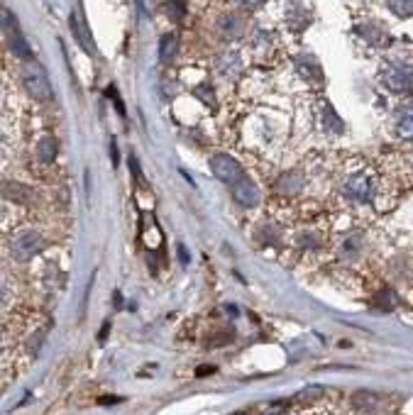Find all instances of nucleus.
Here are the masks:
<instances>
[{
  "instance_id": "dca6fc26",
  "label": "nucleus",
  "mask_w": 413,
  "mask_h": 415,
  "mask_svg": "<svg viewBox=\"0 0 413 415\" xmlns=\"http://www.w3.org/2000/svg\"><path fill=\"white\" fill-rule=\"evenodd\" d=\"M386 5L399 18H413V0H386Z\"/></svg>"
},
{
  "instance_id": "7ed1b4c3",
  "label": "nucleus",
  "mask_w": 413,
  "mask_h": 415,
  "mask_svg": "<svg viewBox=\"0 0 413 415\" xmlns=\"http://www.w3.org/2000/svg\"><path fill=\"white\" fill-rule=\"evenodd\" d=\"M210 172H213L222 184H230V186H235L237 181L245 179V172H242L240 162L232 159L230 154H215V157H210Z\"/></svg>"
},
{
  "instance_id": "1a4fd4ad",
  "label": "nucleus",
  "mask_w": 413,
  "mask_h": 415,
  "mask_svg": "<svg viewBox=\"0 0 413 415\" xmlns=\"http://www.w3.org/2000/svg\"><path fill=\"white\" fill-rule=\"evenodd\" d=\"M218 30L222 37H240L242 32H245V20L237 18V15H222L218 23Z\"/></svg>"
},
{
  "instance_id": "f03ea898",
  "label": "nucleus",
  "mask_w": 413,
  "mask_h": 415,
  "mask_svg": "<svg viewBox=\"0 0 413 415\" xmlns=\"http://www.w3.org/2000/svg\"><path fill=\"white\" fill-rule=\"evenodd\" d=\"M20 76H23V86L25 90L37 100H49L52 98V83L47 71L40 66L37 61H25L23 68H20Z\"/></svg>"
},
{
  "instance_id": "f3484780",
  "label": "nucleus",
  "mask_w": 413,
  "mask_h": 415,
  "mask_svg": "<svg viewBox=\"0 0 413 415\" xmlns=\"http://www.w3.org/2000/svg\"><path fill=\"white\" fill-rule=\"evenodd\" d=\"M237 3H240L242 8H257V5H262L264 0H237Z\"/></svg>"
},
{
  "instance_id": "4468645a",
  "label": "nucleus",
  "mask_w": 413,
  "mask_h": 415,
  "mask_svg": "<svg viewBox=\"0 0 413 415\" xmlns=\"http://www.w3.org/2000/svg\"><path fill=\"white\" fill-rule=\"evenodd\" d=\"M174 54H176V35H164L162 42H159V59L162 61H172Z\"/></svg>"
},
{
  "instance_id": "a211bd4d",
  "label": "nucleus",
  "mask_w": 413,
  "mask_h": 415,
  "mask_svg": "<svg viewBox=\"0 0 413 415\" xmlns=\"http://www.w3.org/2000/svg\"><path fill=\"white\" fill-rule=\"evenodd\" d=\"M179 254H181V262L186 264V262H188V254H186V249H184V247H179Z\"/></svg>"
},
{
  "instance_id": "6e6552de",
  "label": "nucleus",
  "mask_w": 413,
  "mask_h": 415,
  "mask_svg": "<svg viewBox=\"0 0 413 415\" xmlns=\"http://www.w3.org/2000/svg\"><path fill=\"white\" fill-rule=\"evenodd\" d=\"M218 71L225 78H235L242 71V56L237 52H222L218 59Z\"/></svg>"
},
{
  "instance_id": "f257e3e1",
  "label": "nucleus",
  "mask_w": 413,
  "mask_h": 415,
  "mask_svg": "<svg viewBox=\"0 0 413 415\" xmlns=\"http://www.w3.org/2000/svg\"><path fill=\"white\" fill-rule=\"evenodd\" d=\"M381 83L396 95L413 93V61L394 59L381 66Z\"/></svg>"
},
{
  "instance_id": "39448f33",
  "label": "nucleus",
  "mask_w": 413,
  "mask_h": 415,
  "mask_svg": "<svg viewBox=\"0 0 413 415\" xmlns=\"http://www.w3.org/2000/svg\"><path fill=\"white\" fill-rule=\"evenodd\" d=\"M42 249V237L35 230H23L13 237V254L18 259H30Z\"/></svg>"
},
{
  "instance_id": "ddd939ff",
  "label": "nucleus",
  "mask_w": 413,
  "mask_h": 415,
  "mask_svg": "<svg viewBox=\"0 0 413 415\" xmlns=\"http://www.w3.org/2000/svg\"><path fill=\"white\" fill-rule=\"evenodd\" d=\"M8 35H10V44H13V52H15V54L23 56V59H30V44L25 42V37L20 35L18 25H15V28L10 30Z\"/></svg>"
},
{
  "instance_id": "0eeeda50",
  "label": "nucleus",
  "mask_w": 413,
  "mask_h": 415,
  "mask_svg": "<svg viewBox=\"0 0 413 415\" xmlns=\"http://www.w3.org/2000/svg\"><path fill=\"white\" fill-rule=\"evenodd\" d=\"M394 130L401 140H413V103H404L394 115Z\"/></svg>"
},
{
  "instance_id": "9d476101",
  "label": "nucleus",
  "mask_w": 413,
  "mask_h": 415,
  "mask_svg": "<svg viewBox=\"0 0 413 415\" xmlns=\"http://www.w3.org/2000/svg\"><path fill=\"white\" fill-rule=\"evenodd\" d=\"M71 30H73V35H76V40L81 42L83 49H86L88 54H93L95 47H93V42L88 40V30H86V25H83L81 20L76 18V15H71Z\"/></svg>"
},
{
  "instance_id": "9b49d317",
  "label": "nucleus",
  "mask_w": 413,
  "mask_h": 415,
  "mask_svg": "<svg viewBox=\"0 0 413 415\" xmlns=\"http://www.w3.org/2000/svg\"><path fill=\"white\" fill-rule=\"evenodd\" d=\"M301 186H304V176H301L299 172H294V174H284V176L279 179L277 188L282 191V193H296Z\"/></svg>"
},
{
  "instance_id": "f8f14e48",
  "label": "nucleus",
  "mask_w": 413,
  "mask_h": 415,
  "mask_svg": "<svg viewBox=\"0 0 413 415\" xmlns=\"http://www.w3.org/2000/svg\"><path fill=\"white\" fill-rule=\"evenodd\" d=\"M323 125H325V130H330L333 135H340V132L345 130V122L337 118V113L330 108V105L323 108Z\"/></svg>"
},
{
  "instance_id": "2eb2a0df",
  "label": "nucleus",
  "mask_w": 413,
  "mask_h": 415,
  "mask_svg": "<svg viewBox=\"0 0 413 415\" xmlns=\"http://www.w3.org/2000/svg\"><path fill=\"white\" fill-rule=\"evenodd\" d=\"M37 157H40V162H44V164L54 162V157H56V142L52 140V137H44V140L40 142V149H37Z\"/></svg>"
},
{
  "instance_id": "20e7f679",
  "label": "nucleus",
  "mask_w": 413,
  "mask_h": 415,
  "mask_svg": "<svg viewBox=\"0 0 413 415\" xmlns=\"http://www.w3.org/2000/svg\"><path fill=\"white\" fill-rule=\"evenodd\" d=\"M342 193H345L349 200H354V203H372L374 184H372V179H369L367 174H354V176H349L345 181Z\"/></svg>"
},
{
  "instance_id": "423d86ee",
  "label": "nucleus",
  "mask_w": 413,
  "mask_h": 415,
  "mask_svg": "<svg viewBox=\"0 0 413 415\" xmlns=\"http://www.w3.org/2000/svg\"><path fill=\"white\" fill-rule=\"evenodd\" d=\"M232 198H235L237 205L252 207V205L259 203V191L250 179H242V181H237V184L232 186Z\"/></svg>"
}]
</instances>
